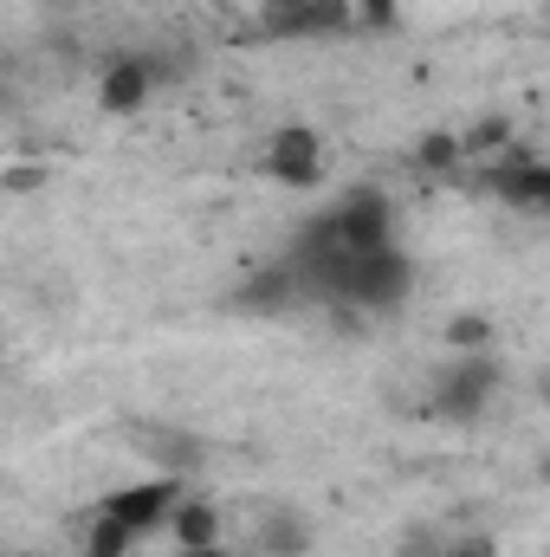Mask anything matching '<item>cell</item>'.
<instances>
[{"mask_svg": "<svg viewBox=\"0 0 550 557\" xmlns=\"http://www.w3.org/2000/svg\"><path fill=\"white\" fill-rule=\"evenodd\" d=\"M499 363L486 357V350H460L440 376H434V416L453 421V428H473V421L492 409V396H499Z\"/></svg>", "mask_w": 550, "mask_h": 557, "instance_id": "1", "label": "cell"}, {"mask_svg": "<svg viewBox=\"0 0 550 557\" xmlns=\"http://www.w3.org/2000/svg\"><path fill=\"white\" fill-rule=\"evenodd\" d=\"M414 162H421V169H434V175H447V169H460V162H466V143H460V137H421Z\"/></svg>", "mask_w": 550, "mask_h": 557, "instance_id": "14", "label": "cell"}, {"mask_svg": "<svg viewBox=\"0 0 550 557\" xmlns=\"http://www.w3.org/2000/svg\"><path fill=\"white\" fill-rule=\"evenodd\" d=\"M182 557H227L221 545H195V552H182Z\"/></svg>", "mask_w": 550, "mask_h": 557, "instance_id": "20", "label": "cell"}, {"mask_svg": "<svg viewBox=\"0 0 550 557\" xmlns=\"http://www.w3.org/2000/svg\"><path fill=\"white\" fill-rule=\"evenodd\" d=\"M182 499H188V493H182V480L155 473V480H142V486L111 493V499H104V519H117V525H130L137 539H149V532H168V519H175V506H182Z\"/></svg>", "mask_w": 550, "mask_h": 557, "instance_id": "5", "label": "cell"}, {"mask_svg": "<svg viewBox=\"0 0 550 557\" xmlns=\"http://www.w3.org/2000/svg\"><path fill=\"white\" fill-rule=\"evenodd\" d=\"M538 396H545V409H550V370H545V376H538Z\"/></svg>", "mask_w": 550, "mask_h": 557, "instance_id": "21", "label": "cell"}, {"mask_svg": "<svg viewBox=\"0 0 550 557\" xmlns=\"http://www.w3.org/2000/svg\"><path fill=\"white\" fill-rule=\"evenodd\" d=\"M545 480H550V460H545Z\"/></svg>", "mask_w": 550, "mask_h": 557, "instance_id": "22", "label": "cell"}, {"mask_svg": "<svg viewBox=\"0 0 550 557\" xmlns=\"http://www.w3.org/2000/svg\"><path fill=\"white\" fill-rule=\"evenodd\" d=\"M492 195L525 208V214H550V162H525V156H505L492 169Z\"/></svg>", "mask_w": 550, "mask_h": 557, "instance_id": "8", "label": "cell"}, {"mask_svg": "<svg viewBox=\"0 0 550 557\" xmlns=\"http://www.w3.org/2000/svg\"><path fill=\"white\" fill-rule=\"evenodd\" d=\"M137 447L155 460V473H168V480H188V473L201 467V454H208L188 428H142Z\"/></svg>", "mask_w": 550, "mask_h": 557, "instance_id": "10", "label": "cell"}, {"mask_svg": "<svg viewBox=\"0 0 550 557\" xmlns=\"http://www.w3.org/2000/svg\"><path fill=\"white\" fill-rule=\"evenodd\" d=\"M260 557H311V519L278 506L260 519Z\"/></svg>", "mask_w": 550, "mask_h": 557, "instance_id": "11", "label": "cell"}, {"mask_svg": "<svg viewBox=\"0 0 550 557\" xmlns=\"http://www.w3.org/2000/svg\"><path fill=\"white\" fill-rule=\"evenodd\" d=\"M266 175H273L278 188H311L324 175V143H317V131L311 124L273 131V143H266Z\"/></svg>", "mask_w": 550, "mask_h": 557, "instance_id": "6", "label": "cell"}, {"mask_svg": "<svg viewBox=\"0 0 550 557\" xmlns=\"http://www.w3.org/2000/svg\"><path fill=\"white\" fill-rule=\"evenodd\" d=\"M409 292H414V260L402 253V247H383V253H363V260H357L350 292H343V305H337V311H350V318L396 311Z\"/></svg>", "mask_w": 550, "mask_h": 557, "instance_id": "2", "label": "cell"}, {"mask_svg": "<svg viewBox=\"0 0 550 557\" xmlns=\"http://www.w3.org/2000/svg\"><path fill=\"white\" fill-rule=\"evenodd\" d=\"M155 59H142V52H130V59H111L104 65V78H98V104L111 111V117H130V111H142L149 104V91H155Z\"/></svg>", "mask_w": 550, "mask_h": 557, "instance_id": "7", "label": "cell"}, {"mask_svg": "<svg viewBox=\"0 0 550 557\" xmlns=\"http://www.w3.org/2000/svg\"><path fill=\"white\" fill-rule=\"evenodd\" d=\"M512 137V131H505V117H479V124H473V131H466V156H479V149H499V143Z\"/></svg>", "mask_w": 550, "mask_h": 557, "instance_id": "16", "label": "cell"}, {"mask_svg": "<svg viewBox=\"0 0 550 557\" xmlns=\"http://www.w3.org/2000/svg\"><path fill=\"white\" fill-rule=\"evenodd\" d=\"M130 545H137V532L130 525H117V519H91V532H85V557H130Z\"/></svg>", "mask_w": 550, "mask_h": 557, "instance_id": "13", "label": "cell"}, {"mask_svg": "<svg viewBox=\"0 0 550 557\" xmlns=\"http://www.w3.org/2000/svg\"><path fill=\"white\" fill-rule=\"evenodd\" d=\"M447 557H499V545H492V532H453Z\"/></svg>", "mask_w": 550, "mask_h": 557, "instance_id": "17", "label": "cell"}, {"mask_svg": "<svg viewBox=\"0 0 550 557\" xmlns=\"http://www.w3.org/2000/svg\"><path fill=\"white\" fill-rule=\"evenodd\" d=\"M363 26L357 0H266L260 7V33L266 39H337Z\"/></svg>", "mask_w": 550, "mask_h": 557, "instance_id": "3", "label": "cell"}, {"mask_svg": "<svg viewBox=\"0 0 550 557\" xmlns=\"http://www.w3.org/2000/svg\"><path fill=\"white\" fill-rule=\"evenodd\" d=\"M447 344H453V350H486V344H492V324H486L479 311H460V318L447 324Z\"/></svg>", "mask_w": 550, "mask_h": 557, "instance_id": "15", "label": "cell"}, {"mask_svg": "<svg viewBox=\"0 0 550 557\" xmlns=\"http://www.w3.org/2000/svg\"><path fill=\"white\" fill-rule=\"evenodd\" d=\"M396 7L402 0H357V20L363 26H396Z\"/></svg>", "mask_w": 550, "mask_h": 557, "instance_id": "19", "label": "cell"}, {"mask_svg": "<svg viewBox=\"0 0 550 557\" xmlns=\"http://www.w3.org/2000/svg\"><path fill=\"white\" fill-rule=\"evenodd\" d=\"M330 227L343 234L350 253H383V247H396V208H389L383 188H350V195L330 208Z\"/></svg>", "mask_w": 550, "mask_h": 557, "instance_id": "4", "label": "cell"}, {"mask_svg": "<svg viewBox=\"0 0 550 557\" xmlns=\"http://www.w3.org/2000/svg\"><path fill=\"white\" fill-rule=\"evenodd\" d=\"M168 532H175L182 552H195V545H221V512H214L208 499H182L175 519H168Z\"/></svg>", "mask_w": 550, "mask_h": 557, "instance_id": "12", "label": "cell"}, {"mask_svg": "<svg viewBox=\"0 0 550 557\" xmlns=\"http://www.w3.org/2000/svg\"><path fill=\"white\" fill-rule=\"evenodd\" d=\"M396 557H447V539L421 525V532H409V539H402V552H396Z\"/></svg>", "mask_w": 550, "mask_h": 557, "instance_id": "18", "label": "cell"}, {"mask_svg": "<svg viewBox=\"0 0 550 557\" xmlns=\"http://www.w3.org/2000/svg\"><path fill=\"white\" fill-rule=\"evenodd\" d=\"M304 298V285L291 267H273V273H253L240 292H234V311H247V318H278V311H291Z\"/></svg>", "mask_w": 550, "mask_h": 557, "instance_id": "9", "label": "cell"}]
</instances>
